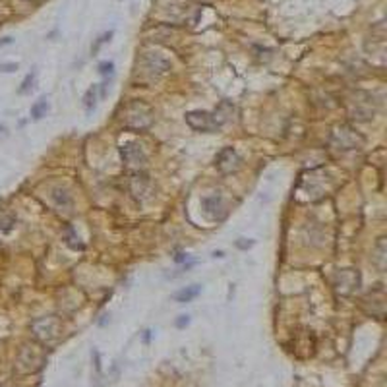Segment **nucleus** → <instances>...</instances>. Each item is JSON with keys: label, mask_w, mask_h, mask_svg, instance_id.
<instances>
[{"label": "nucleus", "mask_w": 387, "mask_h": 387, "mask_svg": "<svg viewBox=\"0 0 387 387\" xmlns=\"http://www.w3.org/2000/svg\"><path fill=\"white\" fill-rule=\"evenodd\" d=\"M122 122L130 130H146L153 122V110L142 101H132L122 110Z\"/></svg>", "instance_id": "f257e3e1"}, {"label": "nucleus", "mask_w": 387, "mask_h": 387, "mask_svg": "<svg viewBox=\"0 0 387 387\" xmlns=\"http://www.w3.org/2000/svg\"><path fill=\"white\" fill-rule=\"evenodd\" d=\"M45 360V350L39 344H24L16 360V368L20 374H35L43 368Z\"/></svg>", "instance_id": "f03ea898"}, {"label": "nucleus", "mask_w": 387, "mask_h": 387, "mask_svg": "<svg viewBox=\"0 0 387 387\" xmlns=\"http://www.w3.org/2000/svg\"><path fill=\"white\" fill-rule=\"evenodd\" d=\"M31 331H33V337L43 344L52 342L60 333V322L58 318L54 316H45V318H37L33 324H31Z\"/></svg>", "instance_id": "7ed1b4c3"}, {"label": "nucleus", "mask_w": 387, "mask_h": 387, "mask_svg": "<svg viewBox=\"0 0 387 387\" xmlns=\"http://www.w3.org/2000/svg\"><path fill=\"white\" fill-rule=\"evenodd\" d=\"M186 124L196 132H217V130L223 128V124L209 110H190V112H186Z\"/></svg>", "instance_id": "20e7f679"}, {"label": "nucleus", "mask_w": 387, "mask_h": 387, "mask_svg": "<svg viewBox=\"0 0 387 387\" xmlns=\"http://www.w3.org/2000/svg\"><path fill=\"white\" fill-rule=\"evenodd\" d=\"M120 157L130 170H142L148 164V155L144 148L136 142H124L120 146Z\"/></svg>", "instance_id": "39448f33"}, {"label": "nucleus", "mask_w": 387, "mask_h": 387, "mask_svg": "<svg viewBox=\"0 0 387 387\" xmlns=\"http://www.w3.org/2000/svg\"><path fill=\"white\" fill-rule=\"evenodd\" d=\"M331 144L335 146L337 149H360L362 144H364V138L358 134L356 130H352L350 126H341L337 128L333 136H331Z\"/></svg>", "instance_id": "423d86ee"}, {"label": "nucleus", "mask_w": 387, "mask_h": 387, "mask_svg": "<svg viewBox=\"0 0 387 387\" xmlns=\"http://www.w3.org/2000/svg\"><path fill=\"white\" fill-rule=\"evenodd\" d=\"M335 290L341 296H350L352 292H356L360 286V273L356 269H341L335 275Z\"/></svg>", "instance_id": "0eeeda50"}, {"label": "nucleus", "mask_w": 387, "mask_h": 387, "mask_svg": "<svg viewBox=\"0 0 387 387\" xmlns=\"http://www.w3.org/2000/svg\"><path fill=\"white\" fill-rule=\"evenodd\" d=\"M215 166L224 172V174H230V172H236L240 166H242V157L238 155V151L234 148H224L217 153L215 157Z\"/></svg>", "instance_id": "6e6552de"}, {"label": "nucleus", "mask_w": 387, "mask_h": 387, "mask_svg": "<svg viewBox=\"0 0 387 387\" xmlns=\"http://www.w3.org/2000/svg\"><path fill=\"white\" fill-rule=\"evenodd\" d=\"M202 209H204V213L208 215L209 219H213V221H221L224 215H226L224 202L219 194L204 196V198H202Z\"/></svg>", "instance_id": "1a4fd4ad"}, {"label": "nucleus", "mask_w": 387, "mask_h": 387, "mask_svg": "<svg viewBox=\"0 0 387 387\" xmlns=\"http://www.w3.org/2000/svg\"><path fill=\"white\" fill-rule=\"evenodd\" d=\"M144 66L153 78H161L170 70V60H166L159 52H149L144 58Z\"/></svg>", "instance_id": "9d476101"}, {"label": "nucleus", "mask_w": 387, "mask_h": 387, "mask_svg": "<svg viewBox=\"0 0 387 387\" xmlns=\"http://www.w3.org/2000/svg\"><path fill=\"white\" fill-rule=\"evenodd\" d=\"M50 202L54 204V208L58 209L60 213H72V209H74L72 194L68 192L66 188H62V186H56V188L50 190Z\"/></svg>", "instance_id": "9b49d317"}, {"label": "nucleus", "mask_w": 387, "mask_h": 387, "mask_svg": "<svg viewBox=\"0 0 387 387\" xmlns=\"http://www.w3.org/2000/svg\"><path fill=\"white\" fill-rule=\"evenodd\" d=\"M130 192L134 194V198H138V200L148 198V194L151 192V180H149V176L146 172H142V170H134L132 172Z\"/></svg>", "instance_id": "f8f14e48"}, {"label": "nucleus", "mask_w": 387, "mask_h": 387, "mask_svg": "<svg viewBox=\"0 0 387 387\" xmlns=\"http://www.w3.org/2000/svg\"><path fill=\"white\" fill-rule=\"evenodd\" d=\"M348 112H350L352 118L356 120H370L376 114V108L372 106V103L360 101L356 95V101H348Z\"/></svg>", "instance_id": "ddd939ff"}, {"label": "nucleus", "mask_w": 387, "mask_h": 387, "mask_svg": "<svg viewBox=\"0 0 387 387\" xmlns=\"http://www.w3.org/2000/svg\"><path fill=\"white\" fill-rule=\"evenodd\" d=\"M294 348H296V354L300 348H306V356H312L314 350H316V339H314L312 331L298 333L296 339H294Z\"/></svg>", "instance_id": "4468645a"}, {"label": "nucleus", "mask_w": 387, "mask_h": 387, "mask_svg": "<svg viewBox=\"0 0 387 387\" xmlns=\"http://www.w3.org/2000/svg\"><path fill=\"white\" fill-rule=\"evenodd\" d=\"M200 292H202V284H190V286H184V288L176 290L172 298L180 304H186V302H192L194 298L200 296Z\"/></svg>", "instance_id": "2eb2a0df"}, {"label": "nucleus", "mask_w": 387, "mask_h": 387, "mask_svg": "<svg viewBox=\"0 0 387 387\" xmlns=\"http://www.w3.org/2000/svg\"><path fill=\"white\" fill-rule=\"evenodd\" d=\"M372 262L378 266L380 271H386V240L380 238L376 246V256H372Z\"/></svg>", "instance_id": "dca6fc26"}, {"label": "nucleus", "mask_w": 387, "mask_h": 387, "mask_svg": "<svg viewBox=\"0 0 387 387\" xmlns=\"http://www.w3.org/2000/svg\"><path fill=\"white\" fill-rule=\"evenodd\" d=\"M46 110H48V103H46V99H39V101H35V103L31 104V118L41 120L46 114Z\"/></svg>", "instance_id": "f3484780"}, {"label": "nucleus", "mask_w": 387, "mask_h": 387, "mask_svg": "<svg viewBox=\"0 0 387 387\" xmlns=\"http://www.w3.org/2000/svg\"><path fill=\"white\" fill-rule=\"evenodd\" d=\"M64 242H66L72 250H84V244L80 242L74 228H66V232H64Z\"/></svg>", "instance_id": "a211bd4d"}, {"label": "nucleus", "mask_w": 387, "mask_h": 387, "mask_svg": "<svg viewBox=\"0 0 387 387\" xmlns=\"http://www.w3.org/2000/svg\"><path fill=\"white\" fill-rule=\"evenodd\" d=\"M84 104H86V110L88 112H91L95 108V104H97V86H93V88L88 90L86 97H84Z\"/></svg>", "instance_id": "6ab92c4d"}, {"label": "nucleus", "mask_w": 387, "mask_h": 387, "mask_svg": "<svg viewBox=\"0 0 387 387\" xmlns=\"http://www.w3.org/2000/svg\"><path fill=\"white\" fill-rule=\"evenodd\" d=\"M97 70H99V74L101 76H112V72H114V62L112 60H104V62H101L99 66H97Z\"/></svg>", "instance_id": "aec40b11"}, {"label": "nucleus", "mask_w": 387, "mask_h": 387, "mask_svg": "<svg viewBox=\"0 0 387 387\" xmlns=\"http://www.w3.org/2000/svg\"><path fill=\"white\" fill-rule=\"evenodd\" d=\"M35 78H37V74H35V72L28 74V78L24 80V84H22V88H20V93H22V95H24V93H28V91H31L33 84H35Z\"/></svg>", "instance_id": "412c9836"}, {"label": "nucleus", "mask_w": 387, "mask_h": 387, "mask_svg": "<svg viewBox=\"0 0 387 387\" xmlns=\"http://www.w3.org/2000/svg\"><path fill=\"white\" fill-rule=\"evenodd\" d=\"M110 37H112V31H106V33H103V35L99 37V41H97L95 45L91 46V50H93V52H97V50L101 48V45H104L106 41H110Z\"/></svg>", "instance_id": "4be33fe9"}, {"label": "nucleus", "mask_w": 387, "mask_h": 387, "mask_svg": "<svg viewBox=\"0 0 387 387\" xmlns=\"http://www.w3.org/2000/svg\"><path fill=\"white\" fill-rule=\"evenodd\" d=\"M254 244V240H246V238H240L236 240V248H240V250H248V248H252Z\"/></svg>", "instance_id": "5701e85b"}, {"label": "nucleus", "mask_w": 387, "mask_h": 387, "mask_svg": "<svg viewBox=\"0 0 387 387\" xmlns=\"http://www.w3.org/2000/svg\"><path fill=\"white\" fill-rule=\"evenodd\" d=\"M18 70V62H8V64H0V72H16Z\"/></svg>", "instance_id": "b1692460"}, {"label": "nucleus", "mask_w": 387, "mask_h": 387, "mask_svg": "<svg viewBox=\"0 0 387 387\" xmlns=\"http://www.w3.org/2000/svg\"><path fill=\"white\" fill-rule=\"evenodd\" d=\"M188 324H190V316H178V320L174 322V326H176V328H180V329L186 328Z\"/></svg>", "instance_id": "393cba45"}, {"label": "nucleus", "mask_w": 387, "mask_h": 387, "mask_svg": "<svg viewBox=\"0 0 387 387\" xmlns=\"http://www.w3.org/2000/svg\"><path fill=\"white\" fill-rule=\"evenodd\" d=\"M184 260H188V256H186V254H178V256H174V262H176V264H182Z\"/></svg>", "instance_id": "a878e982"}, {"label": "nucleus", "mask_w": 387, "mask_h": 387, "mask_svg": "<svg viewBox=\"0 0 387 387\" xmlns=\"http://www.w3.org/2000/svg\"><path fill=\"white\" fill-rule=\"evenodd\" d=\"M8 43H12V37H4V39L0 41V46H2V45H8Z\"/></svg>", "instance_id": "bb28decb"}, {"label": "nucleus", "mask_w": 387, "mask_h": 387, "mask_svg": "<svg viewBox=\"0 0 387 387\" xmlns=\"http://www.w3.org/2000/svg\"><path fill=\"white\" fill-rule=\"evenodd\" d=\"M213 256H215V258H223L224 254H223V252H221V250H219V252H213Z\"/></svg>", "instance_id": "cd10ccee"}]
</instances>
